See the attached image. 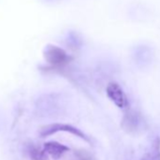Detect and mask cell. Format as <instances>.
<instances>
[{
    "mask_svg": "<svg viewBox=\"0 0 160 160\" xmlns=\"http://www.w3.org/2000/svg\"><path fill=\"white\" fill-rule=\"evenodd\" d=\"M29 155L32 160H49V156L43 149H39L37 147H32L29 150Z\"/></svg>",
    "mask_w": 160,
    "mask_h": 160,
    "instance_id": "52a82bcc",
    "label": "cell"
},
{
    "mask_svg": "<svg viewBox=\"0 0 160 160\" xmlns=\"http://www.w3.org/2000/svg\"><path fill=\"white\" fill-rule=\"evenodd\" d=\"M43 151L48 156L54 160H58L65 152L70 151V148L57 141H47L43 144Z\"/></svg>",
    "mask_w": 160,
    "mask_h": 160,
    "instance_id": "277c9868",
    "label": "cell"
},
{
    "mask_svg": "<svg viewBox=\"0 0 160 160\" xmlns=\"http://www.w3.org/2000/svg\"><path fill=\"white\" fill-rule=\"evenodd\" d=\"M140 122H140V118L138 115H137L134 112H129V113H126V115L124 116L122 120V127L128 133L133 134L138 130Z\"/></svg>",
    "mask_w": 160,
    "mask_h": 160,
    "instance_id": "5b68a950",
    "label": "cell"
},
{
    "mask_svg": "<svg viewBox=\"0 0 160 160\" xmlns=\"http://www.w3.org/2000/svg\"><path fill=\"white\" fill-rule=\"evenodd\" d=\"M43 57L47 63L57 67L63 66L69 63L72 59V57H70L65 50L52 44H48L45 46L43 50Z\"/></svg>",
    "mask_w": 160,
    "mask_h": 160,
    "instance_id": "7a4b0ae2",
    "label": "cell"
},
{
    "mask_svg": "<svg viewBox=\"0 0 160 160\" xmlns=\"http://www.w3.org/2000/svg\"><path fill=\"white\" fill-rule=\"evenodd\" d=\"M107 95L119 108L124 109L128 107L127 97L122 87L116 82H110L107 87Z\"/></svg>",
    "mask_w": 160,
    "mask_h": 160,
    "instance_id": "3957f363",
    "label": "cell"
},
{
    "mask_svg": "<svg viewBox=\"0 0 160 160\" xmlns=\"http://www.w3.org/2000/svg\"><path fill=\"white\" fill-rule=\"evenodd\" d=\"M58 132H66V133H70L77 138H80L81 139H83L84 141L91 143V139L90 138L80 129L71 125V124H67V123H51V124H46L43 125L40 128L39 134L42 138H46L49 136H52Z\"/></svg>",
    "mask_w": 160,
    "mask_h": 160,
    "instance_id": "6da1fadb",
    "label": "cell"
},
{
    "mask_svg": "<svg viewBox=\"0 0 160 160\" xmlns=\"http://www.w3.org/2000/svg\"><path fill=\"white\" fill-rule=\"evenodd\" d=\"M140 160H160V138L156 137L150 148Z\"/></svg>",
    "mask_w": 160,
    "mask_h": 160,
    "instance_id": "8992f818",
    "label": "cell"
}]
</instances>
